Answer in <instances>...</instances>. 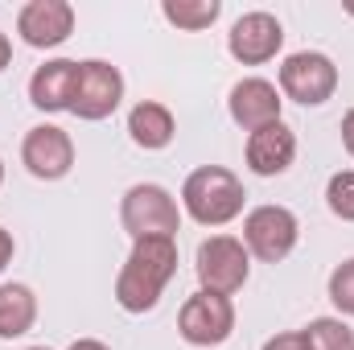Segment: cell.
I'll return each mask as SVG.
<instances>
[{"label":"cell","instance_id":"obj_19","mask_svg":"<svg viewBox=\"0 0 354 350\" xmlns=\"http://www.w3.org/2000/svg\"><path fill=\"white\" fill-rule=\"evenodd\" d=\"M326 202H330V210H334L342 223H354V169H342V174L330 177Z\"/></svg>","mask_w":354,"mask_h":350},{"label":"cell","instance_id":"obj_1","mask_svg":"<svg viewBox=\"0 0 354 350\" xmlns=\"http://www.w3.org/2000/svg\"><path fill=\"white\" fill-rule=\"evenodd\" d=\"M177 272V243L174 239H136L132 256L115 276V301L128 313H149L157 309L165 284Z\"/></svg>","mask_w":354,"mask_h":350},{"label":"cell","instance_id":"obj_4","mask_svg":"<svg viewBox=\"0 0 354 350\" xmlns=\"http://www.w3.org/2000/svg\"><path fill=\"white\" fill-rule=\"evenodd\" d=\"M198 280L206 293H218V297H231L248 284V272H252V260H248V248L243 239H231V235H210L198 243Z\"/></svg>","mask_w":354,"mask_h":350},{"label":"cell","instance_id":"obj_12","mask_svg":"<svg viewBox=\"0 0 354 350\" xmlns=\"http://www.w3.org/2000/svg\"><path fill=\"white\" fill-rule=\"evenodd\" d=\"M280 103H284L280 91L272 87L268 79H243V83L231 87V99H227L231 120L239 128H248V132H260L268 124H276L280 120Z\"/></svg>","mask_w":354,"mask_h":350},{"label":"cell","instance_id":"obj_18","mask_svg":"<svg viewBox=\"0 0 354 350\" xmlns=\"http://www.w3.org/2000/svg\"><path fill=\"white\" fill-rule=\"evenodd\" d=\"M309 350H354V330L342 317H317L305 326Z\"/></svg>","mask_w":354,"mask_h":350},{"label":"cell","instance_id":"obj_26","mask_svg":"<svg viewBox=\"0 0 354 350\" xmlns=\"http://www.w3.org/2000/svg\"><path fill=\"white\" fill-rule=\"evenodd\" d=\"M25 350H50V347H25Z\"/></svg>","mask_w":354,"mask_h":350},{"label":"cell","instance_id":"obj_15","mask_svg":"<svg viewBox=\"0 0 354 350\" xmlns=\"http://www.w3.org/2000/svg\"><path fill=\"white\" fill-rule=\"evenodd\" d=\"M174 132H177L174 111H169L165 103L145 99V103H136V107L128 111V136H132V145H140V149H149V153L165 149V145L174 140Z\"/></svg>","mask_w":354,"mask_h":350},{"label":"cell","instance_id":"obj_27","mask_svg":"<svg viewBox=\"0 0 354 350\" xmlns=\"http://www.w3.org/2000/svg\"><path fill=\"white\" fill-rule=\"evenodd\" d=\"M0 181H4V161H0Z\"/></svg>","mask_w":354,"mask_h":350},{"label":"cell","instance_id":"obj_7","mask_svg":"<svg viewBox=\"0 0 354 350\" xmlns=\"http://www.w3.org/2000/svg\"><path fill=\"white\" fill-rule=\"evenodd\" d=\"M297 235H301V223L288 206H256L243 219V248H248V256L264 264L284 260L297 248Z\"/></svg>","mask_w":354,"mask_h":350},{"label":"cell","instance_id":"obj_23","mask_svg":"<svg viewBox=\"0 0 354 350\" xmlns=\"http://www.w3.org/2000/svg\"><path fill=\"white\" fill-rule=\"evenodd\" d=\"M342 145H346V153L354 157V107L342 116Z\"/></svg>","mask_w":354,"mask_h":350},{"label":"cell","instance_id":"obj_16","mask_svg":"<svg viewBox=\"0 0 354 350\" xmlns=\"http://www.w3.org/2000/svg\"><path fill=\"white\" fill-rule=\"evenodd\" d=\"M37 322V297L29 284H0V338H21Z\"/></svg>","mask_w":354,"mask_h":350},{"label":"cell","instance_id":"obj_8","mask_svg":"<svg viewBox=\"0 0 354 350\" xmlns=\"http://www.w3.org/2000/svg\"><path fill=\"white\" fill-rule=\"evenodd\" d=\"M124 99V75L111 66V62H79V75H75V95H71V111L79 120H107Z\"/></svg>","mask_w":354,"mask_h":350},{"label":"cell","instance_id":"obj_3","mask_svg":"<svg viewBox=\"0 0 354 350\" xmlns=\"http://www.w3.org/2000/svg\"><path fill=\"white\" fill-rule=\"evenodd\" d=\"M120 223L124 231L136 239H174L177 227H181V210H177V198L157 185V181H140L124 194L120 202Z\"/></svg>","mask_w":354,"mask_h":350},{"label":"cell","instance_id":"obj_10","mask_svg":"<svg viewBox=\"0 0 354 350\" xmlns=\"http://www.w3.org/2000/svg\"><path fill=\"white\" fill-rule=\"evenodd\" d=\"M280 46H284V29H280V21L272 12H243L231 25V33H227V50L243 66H264V62H272L280 54Z\"/></svg>","mask_w":354,"mask_h":350},{"label":"cell","instance_id":"obj_5","mask_svg":"<svg viewBox=\"0 0 354 350\" xmlns=\"http://www.w3.org/2000/svg\"><path fill=\"white\" fill-rule=\"evenodd\" d=\"M231 330H235L231 297H218V293H206V288L185 297V305L177 313V334L189 347H223L231 338Z\"/></svg>","mask_w":354,"mask_h":350},{"label":"cell","instance_id":"obj_13","mask_svg":"<svg viewBox=\"0 0 354 350\" xmlns=\"http://www.w3.org/2000/svg\"><path fill=\"white\" fill-rule=\"evenodd\" d=\"M292 161H297V136H292V128L284 120H276V124H268V128L248 136V165H252V174L280 177Z\"/></svg>","mask_w":354,"mask_h":350},{"label":"cell","instance_id":"obj_28","mask_svg":"<svg viewBox=\"0 0 354 350\" xmlns=\"http://www.w3.org/2000/svg\"><path fill=\"white\" fill-rule=\"evenodd\" d=\"M346 12H351V17H354V4H346Z\"/></svg>","mask_w":354,"mask_h":350},{"label":"cell","instance_id":"obj_11","mask_svg":"<svg viewBox=\"0 0 354 350\" xmlns=\"http://www.w3.org/2000/svg\"><path fill=\"white\" fill-rule=\"evenodd\" d=\"M17 33L33 50H54L75 33V8L66 0H29L17 12Z\"/></svg>","mask_w":354,"mask_h":350},{"label":"cell","instance_id":"obj_9","mask_svg":"<svg viewBox=\"0 0 354 350\" xmlns=\"http://www.w3.org/2000/svg\"><path fill=\"white\" fill-rule=\"evenodd\" d=\"M21 161H25V169L33 177L58 181V177L71 174V165H75V140H71V132H62L58 124H37V128L25 132Z\"/></svg>","mask_w":354,"mask_h":350},{"label":"cell","instance_id":"obj_25","mask_svg":"<svg viewBox=\"0 0 354 350\" xmlns=\"http://www.w3.org/2000/svg\"><path fill=\"white\" fill-rule=\"evenodd\" d=\"M8 58H12V46H8V37H4V33H0V71H4V66H8Z\"/></svg>","mask_w":354,"mask_h":350},{"label":"cell","instance_id":"obj_20","mask_svg":"<svg viewBox=\"0 0 354 350\" xmlns=\"http://www.w3.org/2000/svg\"><path fill=\"white\" fill-rule=\"evenodd\" d=\"M330 301L338 313L354 317V260H342L330 272Z\"/></svg>","mask_w":354,"mask_h":350},{"label":"cell","instance_id":"obj_17","mask_svg":"<svg viewBox=\"0 0 354 350\" xmlns=\"http://www.w3.org/2000/svg\"><path fill=\"white\" fill-rule=\"evenodd\" d=\"M161 12H165V21L177 25V29H185V33H202V29H210V25L218 21L223 4H218V0H165Z\"/></svg>","mask_w":354,"mask_h":350},{"label":"cell","instance_id":"obj_22","mask_svg":"<svg viewBox=\"0 0 354 350\" xmlns=\"http://www.w3.org/2000/svg\"><path fill=\"white\" fill-rule=\"evenodd\" d=\"M12 252H17V243H12V235L0 227V272L8 268V260H12Z\"/></svg>","mask_w":354,"mask_h":350},{"label":"cell","instance_id":"obj_2","mask_svg":"<svg viewBox=\"0 0 354 350\" xmlns=\"http://www.w3.org/2000/svg\"><path fill=\"white\" fill-rule=\"evenodd\" d=\"M243 202H248L243 181L223 165H202L181 185V206L202 227H227L231 219L243 214Z\"/></svg>","mask_w":354,"mask_h":350},{"label":"cell","instance_id":"obj_6","mask_svg":"<svg viewBox=\"0 0 354 350\" xmlns=\"http://www.w3.org/2000/svg\"><path fill=\"white\" fill-rule=\"evenodd\" d=\"M280 91L301 107H322L338 91V66L317 50L288 54L284 66H280Z\"/></svg>","mask_w":354,"mask_h":350},{"label":"cell","instance_id":"obj_21","mask_svg":"<svg viewBox=\"0 0 354 350\" xmlns=\"http://www.w3.org/2000/svg\"><path fill=\"white\" fill-rule=\"evenodd\" d=\"M264 350H309V338H305V330H292V334H276V338H268Z\"/></svg>","mask_w":354,"mask_h":350},{"label":"cell","instance_id":"obj_24","mask_svg":"<svg viewBox=\"0 0 354 350\" xmlns=\"http://www.w3.org/2000/svg\"><path fill=\"white\" fill-rule=\"evenodd\" d=\"M71 350H111V347L99 342V338H79V342H71Z\"/></svg>","mask_w":354,"mask_h":350},{"label":"cell","instance_id":"obj_14","mask_svg":"<svg viewBox=\"0 0 354 350\" xmlns=\"http://www.w3.org/2000/svg\"><path fill=\"white\" fill-rule=\"evenodd\" d=\"M75 75H79V62H71V58H54V62L37 66L29 79V103L41 111H71Z\"/></svg>","mask_w":354,"mask_h":350}]
</instances>
